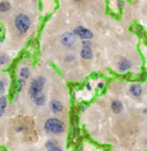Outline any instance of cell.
<instances>
[{
	"label": "cell",
	"instance_id": "cell-1",
	"mask_svg": "<svg viewBox=\"0 0 147 151\" xmlns=\"http://www.w3.org/2000/svg\"><path fill=\"white\" fill-rule=\"evenodd\" d=\"M44 130L49 134H60L64 132L65 126L64 122L60 120L59 118H49L44 124Z\"/></svg>",
	"mask_w": 147,
	"mask_h": 151
},
{
	"label": "cell",
	"instance_id": "cell-2",
	"mask_svg": "<svg viewBox=\"0 0 147 151\" xmlns=\"http://www.w3.org/2000/svg\"><path fill=\"white\" fill-rule=\"evenodd\" d=\"M44 85H46V78H44V77L39 76L37 78H34V80L30 83L29 91H28L29 96L33 99L35 96H38L39 94H41L42 89L44 87Z\"/></svg>",
	"mask_w": 147,
	"mask_h": 151
},
{
	"label": "cell",
	"instance_id": "cell-3",
	"mask_svg": "<svg viewBox=\"0 0 147 151\" xmlns=\"http://www.w3.org/2000/svg\"><path fill=\"white\" fill-rule=\"evenodd\" d=\"M30 24H31V20L30 18L27 16V14H23V13H20L18 14L16 19H14V25L17 30L20 32V33H27L28 30L30 28Z\"/></svg>",
	"mask_w": 147,
	"mask_h": 151
},
{
	"label": "cell",
	"instance_id": "cell-4",
	"mask_svg": "<svg viewBox=\"0 0 147 151\" xmlns=\"http://www.w3.org/2000/svg\"><path fill=\"white\" fill-rule=\"evenodd\" d=\"M73 34L74 35H77L79 38H81L82 40H90V39L93 38V33L92 31H90L88 29L84 28V27H76L73 30Z\"/></svg>",
	"mask_w": 147,
	"mask_h": 151
},
{
	"label": "cell",
	"instance_id": "cell-5",
	"mask_svg": "<svg viewBox=\"0 0 147 151\" xmlns=\"http://www.w3.org/2000/svg\"><path fill=\"white\" fill-rule=\"evenodd\" d=\"M61 43H62L64 46H67V47H71L76 43V37L73 34V32H65L61 35Z\"/></svg>",
	"mask_w": 147,
	"mask_h": 151
},
{
	"label": "cell",
	"instance_id": "cell-6",
	"mask_svg": "<svg viewBox=\"0 0 147 151\" xmlns=\"http://www.w3.org/2000/svg\"><path fill=\"white\" fill-rule=\"evenodd\" d=\"M132 66V63H130V61H128L127 59H121L118 61V64H117V68L119 72H126L128 71Z\"/></svg>",
	"mask_w": 147,
	"mask_h": 151
},
{
	"label": "cell",
	"instance_id": "cell-7",
	"mask_svg": "<svg viewBox=\"0 0 147 151\" xmlns=\"http://www.w3.org/2000/svg\"><path fill=\"white\" fill-rule=\"evenodd\" d=\"M50 108L51 110H52V113H54V114H60V113H62V110H63V105L61 104V101H51L50 103Z\"/></svg>",
	"mask_w": 147,
	"mask_h": 151
},
{
	"label": "cell",
	"instance_id": "cell-8",
	"mask_svg": "<svg viewBox=\"0 0 147 151\" xmlns=\"http://www.w3.org/2000/svg\"><path fill=\"white\" fill-rule=\"evenodd\" d=\"M130 93L134 97H139L143 93V88L138 84H133L130 86Z\"/></svg>",
	"mask_w": 147,
	"mask_h": 151
},
{
	"label": "cell",
	"instance_id": "cell-9",
	"mask_svg": "<svg viewBox=\"0 0 147 151\" xmlns=\"http://www.w3.org/2000/svg\"><path fill=\"white\" fill-rule=\"evenodd\" d=\"M81 56L85 60H91L93 58V51L91 47H82L81 50Z\"/></svg>",
	"mask_w": 147,
	"mask_h": 151
},
{
	"label": "cell",
	"instance_id": "cell-10",
	"mask_svg": "<svg viewBox=\"0 0 147 151\" xmlns=\"http://www.w3.org/2000/svg\"><path fill=\"white\" fill-rule=\"evenodd\" d=\"M32 101H33V103L35 104V105L43 106L44 105V103H46V95H44L43 93H41V94H39L38 96L34 97Z\"/></svg>",
	"mask_w": 147,
	"mask_h": 151
},
{
	"label": "cell",
	"instance_id": "cell-11",
	"mask_svg": "<svg viewBox=\"0 0 147 151\" xmlns=\"http://www.w3.org/2000/svg\"><path fill=\"white\" fill-rule=\"evenodd\" d=\"M8 101H7V97L1 96L0 97V117L4 116V111H6V107H7Z\"/></svg>",
	"mask_w": 147,
	"mask_h": 151
},
{
	"label": "cell",
	"instance_id": "cell-12",
	"mask_svg": "<svg viewBox=\"0 0 147 151\" xmlns=\"http://www.w3.org/2000/svg\"><path fill=\"white\" fill-rule=\"evenodd\" d=\"M112 110L115 114H119L123 110V104L119 101H114L112 103Z\"/></svg>",
	"mask_w": 147,
	"mask_h": 151
},
{
	"label": "cell",
	"instance_id": "cell-13",
	"mask_svg": "<svg viewBox=\"0 0 147 151\" xmlns=\"http://www.w3.org/2000/svg\"><path fill=\"white\" fill-rule=\"evenodd\" d=\"M11 6L9 1H1L0 2V12H7L8 10H10Z\"/></svg>",
	"mask_w": 147,
	"mask_h": 151
},
{
	"label": "cell",
	"instance_id": "cell-14",
	"mask_svg": "<svg viewBox=\"0 0 147 151\" xmlns=\"http://www.w3.org/2000/svg\"><path fill=\"white\" fill-rule=\"evenodd\" d=\"M19 73H20V78H22V80H27L30 75V70L28 68V67H22Z\"/></svg>",
	"mask_w": 147,
	"mask_h": 151
},
{
	"label": "cell",
	"instance_id": "cell-15",
	"mask_svg": "<svg viewBox=\"0 0 147 151\" xmlns=\"http://www.w3.org/2000/svg\"><path fill=\"white\" fill-rule=\"evenodd\" d=\"M55 146H58V141L54 140V139H50L46 142V149H50V148H53Z\"/></svg>",
	"mask_w": 147,
	"mask_h": 151
},
{
	"label": "cell",
	"instance_id": "cell-16",
	"mask_svg": "<svg viewBox=\"0 0 147 151\" xmlns=\"http://www.w3.org/2000/svg\"><path fill=\"white\" fill-rule=\"evenodd\" d=\"M9 56L6 54H0V65H4L9 62Z\"/></svg>",
	"mask_w": 147,
	"mask_h": 151
},
{
	"label": "cell",
	"instance_id": "cell-17",
	"mask_svg": "<svg viewBox=\"0 0 147 151\" xmlns=\"http://www.w3.org/2000/svg\"><path fill=\"white\" fill-rule=\"evenodd\" d=\"M23 85H25V80H22V78H19L18 80V87H17V93H20L22 87H23Z\"/></svg>",
	"mask_w": 147,
	"mask_h": 151
},
{
	"label": "cell",
	"instance_id": "cell-18",
	"mask_svg": "<svg viewBox=\"0 0 147 151\" xmlns=\"http://www.w3.org/2000/svg\"><path fill=\"white\" fill-rule=\"evenodd\" d=\"M6 91V81L2 78L0 80V94H4Z\"/></svg>",
	"mask_w": 147,
	"mask_h": 151
},
{
	"label": "cell",
	"instance_id": "cell-19",
	"mask_svg": "<svg viewBox=\"0 0 147 151\" xmlns=\"http://www.w3.org/2000/svg\"><path fill=\"white\" fill-rule=\"evenodd\" d=\"M82 45H83V47H91V46H92V43L90 42L88 40H83Z\"/></svg>",
	"mask_w": 147,
	"mask_h": 151
},
{
	"label": "cell",
	"instance_id": "cell-20",
	"mask_svg": "<svg viewBox=\"0 0 147 151\" xmlns=\"http://www.w3.org/2000/svg\"><path fill=\"white\" fill-rule=\"evenodd\" d=\"M48 151H62V149H61L60 147H58V146H55V147H53V148L48 149Z\"/></svg>",
	"mask_w": 147,
	"mask_h": 151
},
{
	"label": "cell",
	"instance_id": "cell-21",
	"mask_svg": "<svg viewBox=\"0 0 147 151\" xmlns=\"http://www.w3.org/2000/svg\"><path fill=\"white\" fill-rule=\"evenodd\" d=\"M74 59V56H73V55H67V56H65V61H67V62H70V61H72V60Z\"/></svg>",
	"mask_w": 147,
	"mask_h": 151
},
{
	"label": "cell",
	"instance_id": "cell-22",
	"mask_svg": "<svg viewBox=\"0 0 147 151\" xmlns=\"http://www.w3.org/2000/svg\"><path fill=\"white\" fill-rule=\"evenodd\" d=\"M123 4H124V1H123V0H118V2H117V8H118V9H122Z\"/></svg>",
	"mask_w": 147,
	"mask_h": 151
},
{
	"label": "cell",
	"instance_id": "cell-23",
	"mask_svg": "<svg viewBox=\"0 0 147 151\" xmlns=\"http://www.w3.org/2000/svg\"><path fill=\"white\" fill-rule=\"evenodd\" d=\"M88 108V105H86V104H81V110H85V109Z\"/></svg>",
	"mask_w": 147,
	"mask_h": 151
},
{
	"label": "cell",
	"instance_id": "cell-24",
	"mask_svg": "<svg viewBox=\"0 0 147 151\" xmlns=\"http://www.w3.org/2000/svg\"><path fill=\"white\" fill-rule=\"evenodd\" d=\"M97 86H98V88H103V87H104V84H103V83H98V85H97Z\"/></svg>",
	"mask_w": 147,
	"mask_h": 151
},
{
	"label": "cell",
	"instance_id": "cell-25",
	"mask_svg": "<svg viewBox=\"0 0 147 151\" xmlns=\"http://www.w3.org/2000/svg\"><path fill=\"white\" fill-rule=\"evenodd\" d=\"M86 88H88V91H91V89H92V88H91V85L88 84V83L86 84Z\"/></svg>",
	"mask_w": 147,
	"mask_h": 151
},
{
	"label": "cell",
	"instance_id": "cell-26",
	"mask_svg": "<svg viewBox=\"0 0 147 151\" xmlns=\"http://www.w3.org/2000/svg\"><path fill=\"white\" fill-rule=\"evenodd\" d=\"M146 113H147V109H144V110H143V114H144V115H146Z\"/></svg>",
	"mask_w": 147,
	"mask_h": 151
},
{
	"label": "cell",
	"instance_id": "cell-27",
	"mask_svg": "<svg viewBox=\"0 0 147 151\" xmlns=\"http://www.w3.org/2000/svg\"><path fill=\"white\" fill-rule=\"evenodd\" d=\"M2 30H4V28H2V27H1V25H0V33H1V32H2Z\"/></svg>",
	"mask_w": 147,
	"mask_h": 151
},
{
	"label": "cell",
	"instance_id": "cell-28",
	"mask_svg": "<svg viewBox=\"0 0 147 151\" xmlns=\"http://www.w3.org/2000/svg\"><path fill=\"white\" fill-rule=\"evenodd\" d=\"M82 149H83V148H82V147H80V148H79V151H82Z\"/></svg>",
	"mask_w": 147,
	"mask_h": 151
},
{
	"label": "cell",
	"instance_id": "cell-29",
	"mask_svg": "<svg viewBox=\"0 0 147 151\" xmlns=\"http://www.w3.org/2000/svg\"><path fill=\"white\" fill-rule=\"evenodd\" d=\"M74 1H81V0H74Z\"/></svg>",
	"mask_w": 147,
	"mask_h": 151
},
{
	"label": "cell",
	"instance_id": "cell-30",
	"mask_svg": "<svg viewBox=\"0 0 147 151\" xmlns=\"http://www.w3.org/2000/svg\"><path fill=\"white\" fill-rule=\"evenodd\" d=\"M0 43H1V40H0Z\"/></svg>",
	"mask_w": 147,
	"mask_h": 151
}]
</instances>
